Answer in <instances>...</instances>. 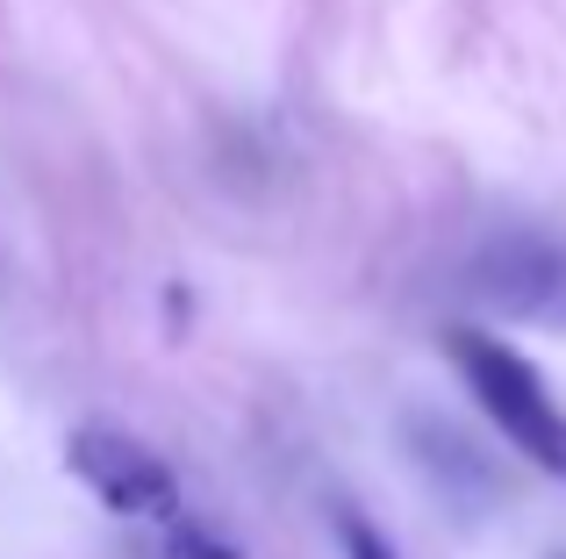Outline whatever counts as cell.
Wrapping results in <instances>:
<instances>
[{
    "label": "cell",
    "mask_w": 566,
    "mask_h": 559,
    "mask_svg": "<svg viewBox=\"0 0 566 559\" xmlns=\"http://www.w3.org/2000/svg\"><path fill=\"white\" fill-rule=\"evenodd\" d=\"M444 351H452L459 380L473 388V402L488 409V423H495L538 474L566 481V416H559L553 394H545V380L531 373L524 351H510L495 330H473V323H452V330H444Z\"/></svg>",
    "instance_id": "obj_1"
},
{
    "label": "cell",
    "mask_w": 566,
    "mask_h": 559,
    "mask_svg": "<svg viewBox=\"0 0 566 559\" xmlns=\"http://www.w3.org/2000/svg\"><path fill=\"white\" fill-rule=\"evenodd\" d=\"M467 294L495 316H524L538 330L566 337V244L510 230V238H488L467 259Z\"/></svg>",
    "instance_id": "obj_2"
},
{
    "label": "cell",
    "mask_w": 566,
    "mask_h": 559,
    "mask_svg": "<svg viewBox=\"0 0 566 559\" xmlns=\"http://www.w3.org/2000/svg\"><path fill=\"white\" fill-rule=\"evenodd\" d=\"M65 466L123 517H151V509H172V466L158 460L151 445H137L129 431H108V423H80L65 445Z\"/></svg>",
    "instance_id": "obj_3"
},
{
    "label": "cell",
    "mask_w": 566,
    "mask_h": 559,
    "mask_svg": "<svg viewBox=\"0 0 566 559\" xmlns=\"http://www.w3.org/2000/svg\"><path fill=\"white\" fill-rule=\"evenodd\" d=\"M409 452L423 460L430 488H438L452 509H495V503H502V474H495V466H488L459 431H444V423L423 416V423L409 431Z\"/></svg>",
    "instance_id": "obj_4"
},
{
    "label": "cell",
    "mask_w": 566,
    "mask_h": 559,
    "mask_svg": "<svg viewBox=\"0 0 566 559\" xmlns=\"http://www.w3.org/2000/svg\"><path fill=\"white\" fill-rule=\"evenodd\" d=\"M166 559H244L230 546V538L216 531V524H201V517H172L166 524Z\"/></svg>",
    "instance_id": "obj_5"
},
{
    "label": "cell",
    "mask_w": 566,
    "mask_h": 559,
    "mask_svg": "<svg viewBox=\"0 0 566 559\" xmlns=\"http://www.w3.org/2000/svg\"><path fill=\"white\" fill-rule=\"evenodd\" d=\"M337 538H345V559H395V552H387V538L366 517H337Z\"/></svg>",
    "instance_id": "obj_6"
}]
</instances>
